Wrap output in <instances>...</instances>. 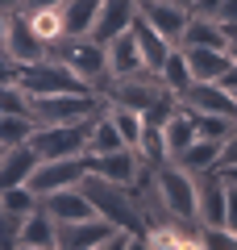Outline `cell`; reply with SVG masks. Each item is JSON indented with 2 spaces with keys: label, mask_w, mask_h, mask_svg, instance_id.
<instances>
[{
  "label": "cell",
  "mask_w": 237,
  "mask_h": 250,
  "mask_svg": "<svg viewBox=\"0 0 237 250\" xmlns=\"http://www.w3.org/2000/svg\"><path fill=\"white\" fill-rule=\"evenodd\" d=\"M79 188L92 196V205H96L100 217L117 221L121 229L141 233V242H146V213H141V200H138V188L133 184H117V179H104L96 171H88Z\"/></svg>",
  "instance_id": "1"
},
{
  "label": "cell",
  "mask_w": 237,
  "mask_h": 250,
  "mask_svg": "<svg viewBox=\"0 0 237 250\" xmlns=\"http://www.w3.org/2000/svg\"><path fill=\"white\" fill-rule=\"evenodd\" d=\"M50 59L67 62L96 96H108V88H113V67H108V46L100 38H92V34L88 38H62L59 46H50Z\"/></svg>",
  "instance_id": "2"
},
{
  "label": "cell",
  "mask_w": 237,
  "mask_h": 250,
  "mask_svg": "<svg viewBox=\"0 0 237 250\" xmlns=\"http://www.w3.org/2000/svg\"><path fill=\"white\" fill-rule=\"evenodd\" d=\"M154 184H158V196L162 205L171 208V217L179 221H200V179L183 167V163H162L154 171Z\"/></svg>",
  "instance_id": "3"
},
{
  "label": "cell",
  "mask_w": 237,
  "mask_h": 250,
  "mask_svg": "<svg viewBox=\"0 0 237 250\" xmlns=\"http://www.w3.org/2000/svg\"><path fill=\"white\" fill-rule=\"evenodd\" d=\"M0 54H4L9 62H21V67H25V62L50 59V46L34 34V25H29L25 13L4 9L0 13Z\"/></svg>",
  "instance_id": "4"
},
{
  "label": "cell",
  "mask_w": 237,
  "mask_h": 250,
  "mask_svg": "<svg viewBox=\"0 0 237 250\" xmlns=\"http://www.w3.org/2000/svg\"><path fill=\"white\" fill-rule=\"evenodd\" d=\"M88 138H92V117L88 121L38 125L34 150L42 154V159H75V154H88Z\"/></svg>",
  "instance_id": "5"
},
{
  "label": "cell",
  "mask_w": 237,
  "mask_h": 250,
  "mask_svg": "<svg viewBox=\"0 0 237 250\" xmlns=\"http://www.w3.org/2000/svg\"><path fill=\"white\" fill-rule=\"evenodd\" d=\"M121 233V225L108 217H88V221H71L59 225V250H108Z\"/></svg>",
  "instance_id": "6"
},
{
  "label": "cell",
  "mask_w": 237,
  "mask_h": 250,
  "mask_svg": "<svg viewBox=\"0 0 237 250\" xmlns=\"http://www.w3.org/2000/svg\"><path fill=\"white\" fill-rule=\"evenodd\" d=\"M88 154H75V159H42L38 171L29 175V188H34L38 196H50V192H62V188H75L83 184L88 175Z\"/></svg>",
  "instance_id": "7"
},
{
  "label": "cell",
  "mask_w": 237,
  "mask_h": 250,
  "mask_svg": "<svg viewBox=\"0 0 237 250\" xmlns=\"http://www.w3.org/2000/svg\"><path fill=\"white\" fill-rule=\"evenodd\" d=\"M196 179H200V225H225V217H229V175L220 167H212Z\"/></svg>",
  "instance_id": "8"
},
{
  "label": "cell",
  "mask_w": 237,
  "mask_h": 250,
  "mask_svg": "<svg viewBox=\"0 0 237 250\" xmlns=\"http://www.w3.org/2000/svg\"><path fill=\"white\" fill-rule=\"evenodd\" d=\"M88 167L104 179H117V184H138L146 159L133 146H121V150H108V154H88Z\"/></svg>",
  "instance_id": "9"
},
{
  "label": "cell",
  "mask_w": 237,
  "mask_h": 250,
  "mask_svg": "<svg viewBox=\"0 0 237 250\" xmlns=\"http://www.w3.org/2000/svg\"><path fill=\"white\" fill-rule=\"evenodd\" d=\"M141 17H146L162 38H171L175 46H183L192 9H183V4H175V0H146V4H141Z\"/></svg>",
  "instance_id": "10"
},
{
  "label": "cell",
  "mask_w": 237,
  "mask_h": 250,
  "mask_svg": "<svg viewBox=\"0 0 237 250\" xmlns=\"http://www.w3.org/2000/svg\"><path fill=\"white\" fill-rule=\"evenodd\" d=\"M42 208L54 217L59 225H71V221H88V217H96V205H92V196L83 192V188H62V192H50V196H42Z\"/></svg>",
  "instance_id": "11"
},
{
  "label": "cell",
  "mask_w": 237,
  "mask_h": 250,
  "mask_svg": "<svg viewBox=\"0 0 237 250\" xmlns=\"http://www.w3.org/2000/svg\"><path fill=\"white\" fill-rule=\"evenodd\" d=\"M42 154L34 150V142L25 146H0V188H17V184H29V175L38 171Z\"/></svg>",
  "instance_id": "12"
},
{
  "label": "cell",
  "mask_w": 237,
  "mask_h": 250,
  "mask_svg": "<svg viewBox=\"0 0 237 250\" xmlns=\"http://www.w3.org/2000/svg\"><path fill=\"white\" fill-rule=\"evenodd\" d=\"M138 13H141V0H104V4H100V17H96L92 38H100V42H113L117 34L133 29Z\"/></svg>",
  "instance_id": "13"
},
{
  "label": "cell",
  "mask_w": 237,
  "mask_h": 250,
  "mask_svg": "<svg viewBox=\"0 0 237 250\" xmlns=\"http://www.w3.org/2000/svg\"><path fill=\"white\" fill-rule=\"evenodd\" d=\"M108 46V67H113V80H125V75H138L146 71V59H141V42L133 29H125V34H117Z\"/></svg>",
  "instance_id": "14"
},
{
  "label": "cell",
  "mask_w": 237,
  "mask_h": 250,
  "mask_svg": "<svg viewBox=\"0 0 237 250\" xmlns=\"http://www.w3.org/2000/svg\"><path fill=\"white\" fill-rule=\"evenodd\" d=\"M13 250H59V221H54L46 208H38V213L25 217V225H21V238Z\"/></svg>",
  "instance_id": "15"
},
{
  "label": "cell",
  "mask_w": 237,
  "mask_h": 250,
  "mask_svg": "<svg viewBox=\"0 0 237 250\" xmlns=\"http://www.w3.org/2000/svg\"><path fill=\"white\" fill-rule=\"evenodd\" d=\"M183 104H192L196 113H229V117H237V96H233L220 80L196 83V88L183 96Z\"/></svg>",
  "instance_id": "16"
},
{
  "label": "cell",
  "mask_w": 237,
  "mask_h": 250,
  "mask_svg": "<svg viewBox=\"0 0 237 250\" xmlns=\"http://www.w3.org/2000/svg\"><path fill=\"white\" fill-rule=\"evenodd\" d=\"M162 134H167V146H171V159H179V154L187 150V146L200 138V125H196V108L192 104H179L175 113L167 117V125H162Z\"/></svg>",
  "instance_id": "17"
},
{
  "label": "cell",
  "mask_w": 237,
  "mask_h": 250,
  "mask_svg": "<svg viewBox=\"0 0 237 250\" xmlns=\"http://www.w3.org/2000/svg\"><path fill=\"white\" fill-rule=\"evenodd\" d=\"M133 34H138V42H141V59H146V67H150V71H162L167 59H171V50H175V42L162 38L141 13H138V21H133Z\"/></svg>",
  "instance_id": "18"
},
{
  "label": "cell",
  "mask_w": 237,
  "mask_h": 250,
  "mask_svg": "<svg viewBox=\"0 0 237 250\" xmlns=\"http://www.w3.org/2000/svg\"><path fill=\"white\" fill-rule=\"evenodd\" d=\"M183 50H187V62H192V71H196V83L220 80L233 67L229 50H220V46H183Z\"/></svg>",
  "instance_id": "19"
},
{
  "label": "cell",
  "mask_w": 237,
  "mask_h": 250,
  "mask_svg": "<svg viewBox=\"0 0 237 250\" xmlns=\"http://www.w3.org/2000/svg\"><path fill=\"white\" fill-rule=\"evenodd\" d=\"M220 154H225V142H217V138H196V142L187 146L175 163H183L192 175H204V171L220 167Z\"/></svg>",
  "instance_id": "20"
},
{
  "label": "cell",
  "mask_w": 237,
  "mask_h": 250,
  "mask_svg": "<svg viewBox=\"0 0 237 250\" xmlns=\"http://www.w3.org/2000/svg\"><path fill=\"white\" fill-rule=\"evenodd\" d=\"M229 29L220 25V17H196L187 21V34H183V46H220V50H229Z\"/></svg>",
  "instance_id": "21"
},
{
  "label": "cell",
  "mask_w": 237,
  "mask_h": 250,
  "mask_svg": "<svg viewBox=\"0 0 237 250\" xmlns=\"http://www.w3.org/2000/svg\"><path fill=\"white\" fill-rule=\"evenodd\" d=\"M100 4L104 0H62V17H67V38H88L96 29Z\"/></svg>",
  "instance_id": "22"
},
{
  "label": "cell",
  "mask_w": 237,
  "mask_h": 250,
  "mask_svg": "<svg viewBox=\"0 0 237 250\" xmlns=\"http://www.w3.org/2000/svg\"><path fill=\"white\" fill-rule=\"evenodd\" d=\"M158 75L167 80V88L175 92L179 100H183L187 92L196 88V71H192V62H187V50H183V46H175V50H171L167 67H162V71H158Z\"/></svg>",
  "instance_id": "23"
},
{
  "label": "cell",
  "mask_w": 237,
  "mask_h": 250,
  "mask_svg": "<svg viewBox=\"0 0 237 250\" xmlns=\"http://www.w3.org/2000/svg\"><path fill=\"white\" fill-rule=\"evenodd\" d=\"M125 138L117 129V121L108 117V104L92 117V138H88V154H108V150H121Z\"/></svg>",
  "instance_id": "24"
},
{
  "label": "cell",
  "mask_w": 237,
  "mask_h": 250,
  "mask_svg": "<svg viewBox=\"0 0 237 250\" xmlns=\"http://www.w3.org/2000/svg\"><path fill=\"white\" fill-rule=\"evenodd\" d=\"M108 117L117 121V129H121L125 146H133V150H138L141 138H146V113H138V108H129V104H117V100H108Z\"/></svg>",
  "instance_id": "25"
},
{
  "label": "cell",
  "mask_w": 237,
  "mask_h": 250,
  "mask_svg": "<svg viewBox=\"0 0 237 250\" xmlns=\"http://www.w3.org/2000/svg\"><path fill=\"white\" fill-rule=\"evenodd\" d=\"M29 25H34V34L42 38L46 46H59L62 38H67V17H62V4H50V9L29 13Z\"/></svg>",
  "instance_id": "26"
},
{
  "label": "cell",
  "mask_w": 237,
  "mask_h": 250,
  "mask_svg": "<svg viewBox=\"0 0 237 250\" xmlns=\"http://www.w3.org/2000/svg\"><path fill=\"white\" fill-rule=\"evenodd\" d=\"M38 121L29 113H0V146H25L34 142Z\"/></svg>",
  "instance_id": "27"
},
{
  "label": "cell",
  "mask_w": 237,
  "mask_h": 250,
  "mask_svg": "<svg viewBox=\"0 0 237 250\" xmlns=\"http://www.w3.org/2000/svg\"><path fill=\"white\" fill-rule=\"evenodd\" d=\"M42 208V196H38L29 184H17V188H0V213H17V217H29Z\"/></svg>",
  "instance_id": "28"
},
{
  "label": "cell",
  "mask_w": 237,
  "mask_h": 250,
  "mask_svg": "<svg viewBox=\"0 0 237 250\" xmlns=\"http://www.w3.org/2000/svg\"><path fill=\"white\" fill-rule=\"evenodd\" d=\"M217 17H220V25L229 29V38H237V0H225Z\"/></svg>",
  "instance_id": "29"
},
{
  "label": "cell",
  "mask_w": 237,
  "mask_h": 250,
  "mask_svg": "<svg viewBox=\"0 0 237 250\" xmlns=\"http://www.w3.org/2000/svg\"><path fill=\"white\" fill-rule=\"evenodd\" d=\"M237 167V129H233V138L225 142V154H220V171H233Z\"/></svg>",
  "instance_id": "30"
},
{
  "label": "cell",
  "mask_w": 237,
  "mask_h": 250,
  "mask_svg": "<svg viewBox=\"0 0 237 250\" xmlns=\"http://www.w3.org/2000/svg\"><path fill=\"white\" fill-rule=\"evenodd\" d=\"M220 4H225V0H196V4H192V13H196V17H217V13H220Z\"/></svg>",
  "instance_id": "31"
},
{
  "label": "cell",
  "mask_w": 237,
  "mask_h": 250,
  "mask_svg": "<svg viewBox=\"0 0 237 250\" xmlns=\"http://www.w3.org/2000/svg\"><path fill=\"white\" fill-rule=\"evenodd\" d=\"M220 83H225V88H229V92H237V62H233V67H229V71H225V75H220Z\"/></svg>",
  "instance_id": "32"
},
{
  "label": "cell",
  "mask_w": 237,
  "mask_h": 250,
  "mask_svg": "<svg viewBox=\"0 0 237 250\" xmlns=\"http://www.w3.org/2000/svg\"><path fill=\"white\" fill-rule=\"evenodd\" d=\"M229 59L237 62V38H233V42H229Z\"/></svg>",
  "instance_id": "33"
},
{
  "label": "cell",
  "mask_w": 237,
  "mask_h": 250,
  "mask_svg": "<svg viewBox=\"0 0 237 250\" xmlns=\"http://www.w3.org/2000/svg\"><path fill=\"white\" fill-rule=\"evenodd\" d=\"M0 4H4V9H17V4H21V0H0Z\"/></svg>",
  "instance_id": "34"
},
{
  "label": "cell",
  "mask_w": 237,
  "mask_h": 250,
  "mask_svg": "<svg viewBox=\"0 0 237 250\" xmlns=\"http://www.w3.org/2000/svg\"><path fill=\"white\" fill-rule=\"evenodd\" d=\"M175 4H183V9H192V4H196V0H175Z\"/></svg>",
  "instance_id": "35"
},
{
  "label": "cell",
  "mask_w": 237,
  "mask_h": 250,
  "mask_svg": "<svg viewBox=\"0 0 237 250\" xmlns=\"http://www.w3.org/2000/svg\"><path fill=\"white\" fill-rule=\"evenodd\" d=\"M225 175H229V179H237V167H233V171H225Z\"/></svg>",
  "instance_id": "36"
},
{
  "label": "cell",
  "mask_w": 237,
  "mask_h": 250,
  "mask_svg": "<svg viewBox=\"0 0 237 250\" xmlns=\"http://www.w3.org/2000/svg\"><path fill=\"white\" fill-rule=\"evenodd\" d=\"M141 4H146V0H141Z\"/></svg>",
  "instance_id": "37"
},
{
  "label": "cell",
  "mask_w": 237,
  "mask_h": 250,
  "mask_svg": "<svg viewBox=\"0 0 237 250\" xmlns=\"http://www.w3.org/2000/svg\"><path fill=\"white\" fill-rule=\"evenodd\" d=\"M233 96H237V92H233Z\"/></svg>",
  "instance_id": "38"
}]
</instances>
